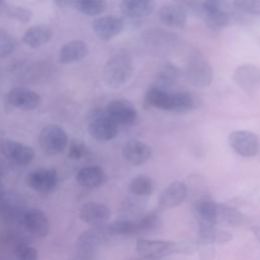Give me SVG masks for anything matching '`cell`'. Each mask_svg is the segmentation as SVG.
Returning a JSON list of instances; mask_svg holds the SVG:
<instances>
[{
    "label": "cell",
    "instance_id": "cell-14",
    "mask_svg": "<svg viewBox=\"0 0 260 260\" xmlns=\"http://www.w3.org/2000/svg\"><path fill=\"white\" fill-rule=\"evenodd\" d=\"M233 80L242 90L252 94L260 87V69L251 64L239 66L233 74Z\"/></svg>",
    "mask_w": 260,
    "mask_h": 260
},
{
    "label": "cell",
    "instance_id": "cell-16",
    "mask_svg": "<svg viewBox=\"0 0 260 260\" xmlns=\"http://www.w3.org/2000/svg\"><path fill=\"white\" fill-rule=\"evenodd\" d=\"M7 101L13 108L22 111H31L40 105L41 96L27 87L16 86L11 88L7 93Z\"/></svg>",
    "mask_w": 260,
    "mask_h": 260
},
{
    "label": "cell",
    "instance_id": "cell-38",
    "mask_svg": "<svg viewBox=\"0 0 260 260\" xmlns=\"http://www.w3.org/2000/svg\"><path fill=\"white\" fill-rule=\"evenodd\" d=\"M15 48V43L10 34L0 27V58L9 56Z\"/></svg>",
    "mask_w": 260,
    "mask_h": 260
},
{
    "label": "cell",
    "instance_id": "cell-33",
    "mask_svg": "<svg viewBox=\"0 0 260 260\" xmlns=\"http://www.w3.org/2000/svg\"><path fill=\"white\" fill-rule=\"evenodd\" d=\"M74 7L87 16H98L107 9L106 0H78Z\"/></svg>",
    "mask_w": 260,
    "mask_h": 260
},
{
    "label": "cell",
    "instance_id": "cell-21",
    "mask_svg": "<svg viewBox=\"0 0 260 260\" xmlns=\"http://www.w3.org/2000/svg\"><path fill=\"white\" fill-rule=\"evenodd\" d=\"M121 12L129 19H139L150 15L155 9V0H122Z\"/></svg>",
    "mask_w": 260,
    "mask_h": 260
},
{
    "label": "cell",
    "instance_id": "cell-19",
    "mask_svg": "<svg viewBox=\"0 0 260 260\" xmlns=\"http://www.w3.org/2000/svg\"><path fill=\"white\" fill-rule=\"evenodd\" d=\"M187 196L188 190L186 184L181 181H174L160 193L158 204L161 208H173L181 204Z\"/></svg>",
    "mask_w": 260,
    "mask_h": 260
},
{
    "label": "cell",
    "instance_id": "cell-23",
    "mask_svg": "<svg viewBox=\"0 0 260 260\" xmlns=\"http://www.w3.org/2000/svg\"><path fill=\"white\" fill-rule=\"evenodd\" d=\"M141 42L150 48L161 49L176 44L178 36L161 28H149L141 34Z\"/></svg>",
    "mask_w": 260,
    "mask_h": 260
},
{
    "label": "cell",
    "instance_id": "cell-18",
    "mask_svg": "<svg viewBox=\"0 0 260 260\" xmlns=\"http://www.w3.org/2000/svg\"><path fill=\"white\" fill-rule=\"evenodd\" d=\"M159 21L170 28H184L187 24V11L179 4H165L158 9Z\"/></svg>",
    "mask_w": 260,
    "mask_h": 260
},
{
    "label": "cell",
    "instance_id": "cell-3",
    "mask_svg": "<svg viewBox=\"0 0 260 260\" xmlns=\"http://www.w3.org/2000/svg\"><path fill=\"white\" fill-rule=\"evenodd\" d=\"M186 76L189 82L196 87H207L212 82L213 72L210 63L198 49L192 50L188 56Z\"/></svg>",
    "mask_w": 260,
    "mask_h": 260
},
{
    "label": "cell",
    "instance_id": "cell-11",
    "mask_svg": "<svg viewBox=\"0 0 260 260\" xmlns=\"http://www.w3.org/2000/svg\"><path fill=\"white\" fill-rule=\"evenodd\" d=\"M0 152L7 159L20 166L29 164L35 157L31 147L9 138L0 139Z\"/></svg>",
    "mask_w": 260,
    "mask_h": 260
},
{
    "label": "cell",
    "instance_id": "cell-9",
    "mask_svg": "<svg viewBox=\"0 0 260 260\" xmlns=\"http://www.w3.org/2000/svg\"><path fill=\"white\" fill-rule=\"evenodd\" d=\"M229 144L239 155L250 157L259 152L260 140L258 135L247 130L233 131L229 135Z\"/></svg>",
    "mask_w": 260,
    "mask_h": 260
},
{
    "label": "cell",
    "instance_id": "cell-4",
    "mask_svg": "<svg viewBox=\"0 0 260 260\" xmlns=\"http://www.w3.org/2000/svg\"><path fill=\"white\" fill-rule=\"evenodd\" d=\"M104 224L91 226L81 233L75 243V258L77 259H94L99 248L109 240Z\"/></svg>",
    "mask_w": 260,
    "mask_h": 260
},
{
    "label": "cell",
    "instance_id": "cell-39",
    "mask_svg": "<svg viewBox=\"0 0 260 260\" xmlns=\"http://www.w3.org/2000/svg\"><path fill=\"white\" fill-rule=\"evenodd\" d=\"M87 153L86 145L79 140H73L68 146V157L71 159H80Z\"/></svg>",
    "mask_w": 260,
    "mask_h": 260
},
{
    "label": "cell",
    "instance_id": "cell-6",
    "mask_svg": "<svg viewBox=\"0 0 260 260\" xmlns=\"http://www.w3.org/2000/svg\"><path fill=\"white\" fill-rule=\"evenodd\" d=\"M39 143L43 151L47 154H59L63 152L68 145V135L63 127L50 124L41 130Z\"/></svg>",
    "mask_w": 260,
    "mask_h": 260
},
{
    "label": "cell",
    "instance_id": "cell-17",
    "mask_svg": "<svg viewBox=\"0 0 260 260\" xmlns=\"http://www.w3.org/2000/svg\"><path fill=\"white\" fill-rule=\"evenodd\" d=\"M21 224L30 234L44 238L50 232V221L46 214L38 208H26L21 218Z\"/></svg>",
    "mask_w": 260,
    "mask_h": 260
},
{
    "label": "cell",
    "instance_id": "cell-27",
    "mask_svg": "<svg viewBox=\"0 0 260 260\" xmlns=\"http://www.w3.org/2000/svg\"><path fill=\"white\" fill-rule=\"evenodd\" d=\"M53 37L52 28L47 24H36L28 27L23 37V43L29 48H40L51 41Z\"/></svg>",
    "mask_w": 260,
    "mask_h": 260
},
{
    "label": "cell",
    "instance_id": "cell-8",
    "mask_svg": "<svg viewBox=\"0 0 260 260\" xmlns=\"http://www.w3.org/2000/svg\"><path fill=\"white\" fill-rule=\"evenodd\" d=\"M136 251L142 258L160 259L178 253V243L139 238L136 242Z\"/></svg>",
    "mask_w": 260,
    "mask_h": 260
},
{
    "label": "cell",
    "instance_id": "cell-29",
    "mask_svg": "<svg viewBox=\"0 0 260 260\" xmlns=\"http://www.w3.org/2000/svg\"><path fill=\"white\" fill-rule=\"evenodd\" d=\"M180 69L176 64L167 61L159 67L155 75L153 85L168 89L169 87L176 84L180 77Z\"/></svg>",
    "mask_w": 260,
    "mask_h": 260
},
{
    "label": "cell",
    "instance_id": "cell-26",
    "mask_svg": "<svg viewBox=\"0 0 260 260\" xmlns=\"http://www.w3.org/2000/svg\"><path fill=\"white\" fill-rule=\"evenodd\" d=\"M200 107V99L191 91L172 92L169 111L175 113H188Z\"/></svg>",
    "mask_w": 260,
    "mask_h": 260
},
{
    "label": "cell",
    "instance_id": "cell-41",
    "mask_svg": "<svg viewBox=\"0 0 260 260\" xmlns=\"http://www.w3.org/2000/svg\"><path fill=\"white\" fill-rule=\"evenodd\" d=\"M252 232H253V235H254V237L256 238V240H257L258 242H260V225L253 226V228H252Z\"/></svg>",
    "mask_w": 260,
    "mask_h": 260
},
{
    "label": "cell",
    "instance_id": "cell-37",
    "mask_svg": "<svg viewBox=\"0 0 260 260\" xmlns=\"http://www.w3.org/2000/svg\"><path fill=\"white\" fill-rule=\"evenodd\" d=\"M177 4L182 6L187 13L190 12L191 14L200 17L202 19L204 14L203 8V0H175Z\"/></svg>",
    "mask_w": 260,
    "mask_h": 260
},
{
    "label": "cell",
    "instance_id": "cell-31",
    "mask_svg": "<svg viewBox=\"0 0 260 260\" xmlns=\"http://www.w3.org/2000/svg\"><path fill=\"white\" fill-rule=\"evenodd\" d=\"M109 237L114 236H135V221L128 218H120L110 223L104 224Z\"/></svg>",
    "mask_w": 260,
    "mask_h": 260
},
{
    "label": "cell",
    "instance_id": "cell-10",
    "mask_svg": "<svg viewBox=\"0 0 260 260\" xmlns=\"http://www.w3.org/2000/svg\"><path fill=\"white\" fill-rule=\"evenodd\" d=\"M25 181L30 189L39 193H49L58 184V174L54 169L37 168L27 174Z\"/></svg>",
    "mask_w": 260,
    "mask_h": 260
},
{
    "label": "cell",
    "instance_id": "cell-36",
    "mask_svg": "<svg viewBox=\"0 0 260 260\" xmlns=\"http://www.w3.org/2000/svg\"><path fill=\"white\" fill-rule=\"evenodd\" d=\"M14 253H15V256L20 260L39 259L38 250L26 243H18L14 248Z\"/></svg>",
    "mask_w": 260,
    "mask_h": 260
},
{
    "label": "cell",
    "instance_id": "cell-42",
    "mask_svg": "<svg viewBox=\"0 0 260 260\" xmlns=\"http://www.w3.org/2000/svg\"><path fill=\"white\" fill-rule=\"evenodd\" d=\"M7 6H8V3H6L5 0H0V14L1 15L5 14Z\"/></svg>",
    "mask_w": 260,
    "mask_h": 260
},
{
    "label": "cell",
    "instance_id": "cell-12",
    "mask_svg": "<svg viewBox=\"0 0 260 260\" xmlns=\"http://www.w3.org/2000/svg\"><path fill=\"white\" fill-rule=\"evenodd\" d=\"M105 111L118 125H133L138 119V112L134 105L123 99L111 101Z\"/></svg>",
    "mask_w": 260,
    "mask_h": 260
},
{
    "label": "cell",
    "instance_id": "cell-2",
    "mask_svg": "<svg viewBox=\"0 0 260 260\" xmlns=\"http://www.w3.org/2000/svg\"><path fill=\"white\" fill-rule=\"evenodd\" d=\"M133 69V60L129 51L119 49L106 62L102 73L103 80L109 87H121L131 78Z\"/></svg>",
    "mask_w": 260,
    "mask_h": 260
},
{
    "label": "cell",
    "instance_id": "cell-20",
    "mask_svg": "<svg viewBox=\"0 0 260 260\" xmlns=\"http://www.w3.org/2000/svg\"><path fill=\"white\" fill-rule=\"evenodd\" d=\"M122 154L131 165L140 166L151 157L152 149L148 144L142 141L130 140L124 144Z\"/></svg>",
    "mask_w": 260,
    "mask_h": 260
},
{
    "label": "cell",
    "instance_id": "cell-40",
    "mask_svg": "<svg viewBox=\"0 0 260 260\" xmlns=\"http://www.w3.org/2000/svg\"><path fill=\"white\" fill-rule=\"evenodd\" d=\"M78 0H53V2L55 3L56 6L60 7V8H68V7H72L76 4Z\"/></svg>",
    "mask_w": 260,
    "mask_h": 260
},
{
    "label": "cell",
    "instance_id": "cell-32",
    "mask_svg": "<svg viewBox=\"0 0 260 260\" xmlns=\"http://www.w3.org/2000/svg\"><path fill=\"white\" fill-rule=\"evenodd\" d=\"M153 182L149 177L139 175L132 179L129 185V190L132 195L143 198L149 196L153 192Z\"/></svg>",
    "mask_w": 260,
    "mask_h": 260
},
{
    "label": "cell",
    "instance_id": "cell-5",
    "mask_svg": "<svg viewBox=\"0 0 260 260\" xmlns=\"http://www.w3.org/2000/svg\"><path fill=\"white\" fill-rule=\"evenodd\" d=\"M24 199L20 194L8 190L0 192V220L5 224L21 223L26 209Z\"/></svg>",
    "mask_w": 260,
    "mask_h": 260
},
{
    "label": "cell",
    "instance_id": "cell-15",
    "mask_svg": "<svg viewBox=\"0 0 260 260\" xmlns=\"http://www.w3.org/2000/svg\"><path fill=\"white\" fill-rule=\"evenodd\" d=\"M111 209L100 202H86L79 208V218L90 226H99L108 222Z\"/></svg>",
    "mask_w": 260,
    "mask_h": 260
},
{
    "label": "cell",
    "instance_id": "cell-7",
    "mask_svg": "<svg viewBox=\"0 0 260 260\" xmlns=\"http://www.w3.org/2000/svg\"><path fill=\"white\" fill-rule=\"evenodd\" d=\"M118 124L106 113L94 111L89 118L88 133L96 141L106 142L114 139L118 134Z\"/></svg>",
    "mask_w": 260,
    "mask_h": 260
},
{
    "label": "cell",
    "instance_id": "cell-34",
    "mask_svg": "<svg viewBox=\"0 0 260 260\" xmlns=\"http://www.w3.org/2000/svg\"><path fill=\"white\" fill-rule=\"evenodd\" d=\"M4 15H6L10 18H13L15 20H18L21 23H26L31 19L32 12L30 9H28L26 7L8 4Z\"/></svg>",
    "mask_w": 260,
    "mask_h": 260
},
{
    "label": "cell",
    "instance_id": "cell-1",
    "mask_svg": "<svg viewBox=\"0 0 260 260\" xmlns=\"http://www.w3.org/2000/svg\"><path fill=\"white\" fill-rule=\"evenodd\" d=\"M194 212L199 222L234 228L251 223V219L238 209L223 203L214 202L208 198L196 200L194 202Z\"/></svg>",
    "mask_w": 260,
    "mask_h": 260
},
{
    "label": "cell",
    "instance_id": "cell-43",
    "mask_svg": "<svg viewBox=\"0 0 260 260\" xmlns=\"http://www.w3.org/2000/svg\"><path fill=\"white\" fill-rule=\"evenodd\" d=\"M0 189H1V180H0Z\"/></svg>",
    "mask_w": 260,
    "mask_h": 260
},
{
    "label": "cell",
    "instance_id": "cell-22",
    "mask_svg": "<svg viewBox=\"0 0 260 260\" xmlns=\"http://www.w3.org/2000/svg\"><path fill=\"white\" fill-rule=\"evenodd\" d=\"M88 54V46L81 40H73L64 44L58 53V60L62 64H70L82 60Z\"/></svg>",
    "mask_w": 260,
    "mask_h": 260
},
{
    "label": "cell",
    "instance_id": "cell-35",
    "mask_svg": "<svg viewBox=\"0 0 260 260\" xmlns=\"http://www.w3.org/2000/svg\"><path fill=\"white\" fill-rule=\"evenodd\" d=\"M233 3L245 14L260 16V0H233Z\"/></svg>",
    "mask_w": 260,
    "mask_h": 260
},
{
    "label": "cell",
    "instance_id": "cell-25",
    "mask_svg": "<svg viewBox=\"0 0 260 260\" xmlns=\"http://www.w3.org/2000/svg\"><path fill=\"white\" fill-rule=\"evenodd\" d=\"M233 240L232 234L222 229L216 228L215 224L207 222H199L198 228V241L210 245L219 244L223 245Z\"/></svg>",
    "mask_w": 260,
    "mask_h": 260
},
{
    "label": "cell",
    "instance_id": "cell-13",
    "mask_svg": "<svg viewBox=\"0 0 260 260\" xmlns=\"http://www.w3.org/2000/svg\"><path fill=\"white\" fill-rule=\"evenodd\" d=\"M125 22L123 18L115 15H105L95 18L91 27L96 37L103 41H110L117 37L124 29Z\"/></svg>",
    "mask_w": 260,
    "mask_h": 260
},
{
    "label": "cell",
    "instance_id": "cell-24",
    "mask_svg": "<svg viewBox=\"0 0 260 260\" xmlns=\"http://www.w3.org/2000/svg\"><path fill=\"white\" fill-rule=\"evenodd\" d=\"M75 178L76 182L86 189L99 188L107 182V175L99 166H88L80 169Z\"/></svg>",
    "mask_w": 260,
    "mask_h": 260
},
{
    "label": "cell",
    "instance_id": "cell-30",
    "mask_svg": "<svg viewBox=\"0 0 260 260\" xmlns=\"http://www.w3.org/2000/svg\"><path fill=\"white\" fill-rule=\"evenodd\" d=\"M161 216L157 211H151L135 221V236L147 235L157 231L161 226Z\"/></svg>",
    "mask_w": 260,
    "mask_h": 260
},
{
    "label": "cell",
    "instance_id": "cell-28",
    "mask_svg": "<svg viewBox=\"0 0 260 260\" xmlns=\"http://www.w3.org/2000/svg\"><path fill=\"white\" fill-rule=\"evenodd\" d=\"M172 92L168 89L152 85L144 95V105L148 108H155L164 111H169Z\"/></svg>",
    "mask_w": 260,
    "mask_h": 260
}]
</instances>
